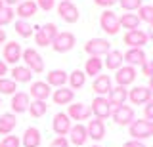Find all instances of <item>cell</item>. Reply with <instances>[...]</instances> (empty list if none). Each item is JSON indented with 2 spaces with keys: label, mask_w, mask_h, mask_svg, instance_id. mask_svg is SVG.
<instances>
[{
  "label": "cell",
  "mask_w": 153,
  "mask_h": 147,
  "mask_svg": "<svg viewBox=\"0 0 153 147\" xmlns=\"http://www.w3.org/2000/svg\"><path fill=\"white\" fill-rule=\"evenodd\" d=\"M128 134H130V137L136 140V141L147 140V137L153 136V122L146 120V118H136V120L128 126Z\"/></svg>",
  "instance_id": "1"
},
{
  "label": "cell",
  "mask_w": 153,
  "mask_h": 147,
  "mask_svg": "<svg viewBox=\"0 0 153 147\" xmlns=\"http://www.w3.org/2000/svg\"><path fill=\"white\" fill-rule=\"evenodd\" d=\"M21 59L25 61V67H27V69H31V73H33V75H40V73H44V59H42V55L38 54L35 48H27V50H23Z\"/></svg>",
  "instance_id": "2"
},
{
  "label": "cell",
  "mask_w": 153,
  "mask_h": 147,
  "mask_svg": "<svg viewBox=\"0 0 153 147\" xmlns=\"http://www.w3.org/2000/svg\"><path fill=\"white\" fill-rule=\"evenodd\" d=\"M100 29H102L105 35H109V36L117 35L119 29H121L119 16H117L113 10H103L102 16H100Z\"/></svg>",
  "instance_id": "3"
},
{
  "label": "cell",
  "mask_w": 153,
  "mask_h": 147,
  "mask_svg": "<svg viewBox=\"0 0 153 147\" xmlns=\"http://www.w3.org/2000/svg\"><path fill=\"white\" fill-rule=\"evenodd\" d=\"M76 44V38L73 33L69 31H61L57 33V36L54 38V42H52V48H54V52H57V54H67V52H71L75 48Z\"/></svg>",
  "instance_id": "4"
},
{
  "label": "cell",
  "mask_w": 153,
  "mask_h": 147,
  "mask_svg": "<svg viewBox=\"0 0 153 147\" xmlns=\"http://www.w3.org/2000/svg\"><path fill=\"white\" fill-rule=\"evenodd\" d=\"M84 52L90 58H103L107 52H111V44L107 38H90L84 44Z\"/></svg>",
  "instance_id": "5"
},
{
  "label": "cell",
  "mask_w": 153,
  "mask_h": 147,
  "mask_svg": "<svg viewBox=\"0 0 153 147\" xmlns=\"http://www.w3.org/2000/svg\"><path fill=\"white\" fill-rule=\"evenodd\" d=\"M90 111H92L94 118L105 120V118H109V117H111L113 107H111V103H109V99H107V98H103V96H96V98L92 99Z\"/></svg>",
  "instance_id": "6"
},
{
  "label": "cell",
  "mask_w": 153,
  "mask_h": 147,
  "mask_svg": "<svg viewBox=\"0 0 153 147\" xmlns=\"http://www.w3.org/2000/svg\"><path fill=\"white\" fill-rule=\"evenodd\" d=\"M111 118L115 120V124L119 126H130L134 120H136V115H134V109L130 105H121V107H115L111 111Z\"/></svg>",
  "instance_id": "7"
},
{
  "label": "cell",
  "mask_w": 153,
  "mask_h": 147,
  "mask_svg": "<svg viewBox=\"0 0 153 147\" xmlns=\"http://www.w3.org/2000/svg\"><path fill=\"white\" fill-rule=\"evenodd\" d=\"M21 54H23V50L16 40H10V42L4 44L2 58L6 61V65H17L19 61H21Z\"/></svg>",
  "instance_id": "8"
},
{
  "label": "cell",
  "mask_w": 153,
  "mask_h": 147,
  "mask_svg": "<svg viewBox=\"0 0 153 147\" xmlns=\"http://www.w3.org/2000/svg\"><path fill=\"white\" fill-rule=\"evenodd\" d=\"M56 10H57V16H59L65 23H76L79 17H80L79 8H76L73 2H59L56 6Z\"/></svg>",
  "instance_id": "9"
},
{
  "label": "cell",
  "mask_w": 153,
  "mask_h": 147,
  "mask_svg": "<svg viewBox=\"0 0 153 147\" xmlns=\"http://www.w3.org/2000/svg\"><path fill=\"white\" fill-rule=\"evenodd\" d=\"M138 77V71L136 67H130V65H123L121 69L115 71V80H117V86H130L134 84V80Z\"/></svg>",
  "instance_id": "10"
},
{
  "label": "cell",
  "mask_w": 153,
  "mask_h": 147,
  "mask_svg": "<svg viewBox=\"0 0 153 147\" xmlns=\"http://www.w3.org/2000/svg\"><path fill=\"white\" fill-rule=\"evenodd\" d=\"M149 99H153V94L147 86H134L128 90V101L132 105H146Z\"/></svg>",
  "instance_id": "11"
},
{
  "label": "cell",
  "mask_w": 153,
  "mask_h": 147,
  "mask_svg": "<svg viewBox=\"0 0 153 147\" xmlns=\"http://www.w3.org/2000/svg\"><path fill=\"white\" fill-rule=\"evenodd\" d=\"M123 61L126 65H130V67H142L147 61V55L143 52V48H128L123 54Z\"/></svg>",
  "instance_id": "12"
},
{
  "label": "cell",
  "mask_w": 153,
  "mask_h": 147,
  "mask_svg": "<svg viewBox=\"0 0 153 147\" xmlns=\"http://www.w3.org/2000/svg\"><path fill=\"white\" fill-rule=\"evenodd\" d=\"M90 115H92V111H90V105H86V103H71V105H67V117L71 118V120H88Z\"/></svg>",
  "instance_id": "13"
},
{
  "label": "cell",
  "mask_w": 153,
  "mask_h": 147,
  "mask_svg": "<svg viewBox=\"0 0 153 147\" xmlns=\"http://www.w3.org/2000/svg\"><path fill=\"white\" fill-rule=\"evenodd\" d=\"M123 40H124V44H126L128 48H143L149 38H147L146 31L136 29V31H126V35H124Z\"/></svg>",
  "instance_id": "14"
},
{
  "label": "cell",
  "mask_w": 153,
  "mask_h": 147,
  "mask_svg": "<svg viewBox=\"0 0 153 147\" xmlns=\"http://www.w3.org/2000/svg\"><path fill=\"white\" fill-rule=\"evenodd\" d=\"M52 96V88L48 86L44 80H35L31 84V92H29V98L38 99V101H46L48 98Z\"/></svg>",
  "instance_id": "15"
},
{
  "label": "cell",
  "mask_w": 153,
  "mask_h": 147,
  "mask_svg": "<svg viewBox=\"0 0 153 147\" xmlns=\"http://www.w3.org/2000/svg\"><path fill=\"white\" fill-rule=\"evenodd\" d=\"M29 105H31V98H29V94H25V92H16L12 96V103H10V107H12V113H13V115L29 111Z\"/></svg>",
  "instance_id": "16"
},
{
  "label": "cell",
  "mask_w": 153,
  "mask_h": 147,
  "mask_svg": "<svg viewBox=\"0 0 153 147\" xmlns=\"http://www.w3.org/2000/svg\"><path fill=\"white\" fill-rule=\"evenodd\" d=\"M71 118L67 117V113H56L54 115V120H52V128L57 136H67L71 130Z\"/></svg>",
  "instance_id": "17"
},
{
  "label": "cell",
  "mask_w": 153,
  "mask_h": 147,
  "mask_svg": "<svg viewBox=\"0 0 153 147\" xmlns=\"http://www.w3.org/2000/svg\"><path fill=\"white\" fill-rule=\"evenodd\" d=\"M36 12H38V6L35 0H23V2H19L16 6V16L25 21H29L33 16H36Z\"/></svg>",
  "instance_id": "18"
},
{
  "label": "cell",
  "mask_w": 153,
  "mask_h": 147,
  "mask_svg": "<svg viewBox=\"0 0 153 147\" xmlns=\"http://www.w3.org/2000/svg\"><path fill=\"white\" fill-rule=\"evenodd\" d=\"M111 88L113 86H111V77H109V75H98L92 82V90H94L96 96L107 98V94L111 92Z\"/></svg>",
  "instance_id": "19"
},
{
  "label": "cell",
  "mask_w": 153,
  "mask_h": 147,
  "mask_svg": "<svg viewBox=\"0 0 153 147\" xmlns=\"http://www.w3.org/2000/svg\"><path fill=\"white\" fill-rule=\"evenodd\" d=\"M86 140H88V132H86V126H84V124L76 122V124L71 126V130H69V141H71L75 147L84 145Z\"/></svg>",
  "instance_id": "20"
},
{
  "label": "cell",
  "mask_w": 153,
  "mask_h": 147,
  "mask_svg": "<svg viewBox=\"0 0 153 147\" xmlns=\"http://www.w3.org/2000/svg\"><path fill=\"white\" fill-rule=\"evenodd\" d=\"M67 78H69V73H65L63 69H54V71H50V73L46 75L44 82L50 88H63L67 84Z\"/></svg>",
  "instance_id": "21"
},
{
  "label": "cell",
  "mask_w": 153,
  "mask_h": 147,
  "mask_svg": "<svg viewBox=\"0 0 153 147\" xmlns=\"http://www.w3.org/2000/svg\"><path fill=\"white\" fill-rule=\"evenodd\" d=\"M50 98H52V101H54L56 105H71V103H73V99H75V92L71 88L63 86V88L54 90Z\"/></svg>",
  "instance_id": "22"
},
{
  "label": "cell",
  "mask_w": 153,
  "mask_h": 147,
  "mask_svg": "<svg viewBox=\"0 0 153 147\" xmlns=\"http://www.w3.org/2000/svg\"><path fill=\"white\" fill-rule=\"evenodd\" d=\"M42 143V136H40V130L35 126H29L25 132H23V137H21V145L23 147H40Z\"/></svg>",
  "instance_id": "23"
},
{
  "label": "cell",
  "mask_w": 153,
  "mask_h": 147,
  "mask_svg": "<svg viewBox=\"0 0 153 147\" xmlns=\"http://www.w3.org/2000/svg\"><path fill=\"white\" fill-rule=\"evenodd\" d=\"M86 132H88V137L94 141H102L105 137V124L100 118H92V120L86 124Z\"/></svg>",
  "instance_id": "24"
},
{
  "label": "cell",
  "mask_w": 153,
  "mask_h": 147,
  "mask_svg": "<svg viewBox=\"0 0 153 147\" xmlns=\"http://www.w3.org/2000/svg\"><path fill=\"white\" fill-rule=\"evenodd\" d=\"M107 99H109V103H111V107H121L126 103V99H128V90L124 88V86H115L111 88V92L107 94Z\"/></svg>",
  "instance_id": "25"
},
{
  "label": "cell",
  "mask_w": 153,
  "mask_h": 147,
  "mask_svg": "<svg viewBox=\"0 0 153 147\" xmlns=\"http://www.w3.org/2000/svg\"><path fill=\"white\" fill-rule=\"evenodd\" d=\"M17 126V118L13 113H4L0 115V136H10Z\"/></svg>",
  "instance_id": "26"
},
{
  "label": "cell",
  "mask_w": 153,
  "mask_h": 147,
  "mask_svg": "<svg viewBox=\"0 0 153 147\" xmlns=\"http://www.w3.org/2000/svg\"><path fill=\"white\" fill-rule=\"evenodd\" d=\"M12 80L16 84H25V82H31L33 80V73H31V69H27L25 65H13V69H12Z\"/></svg>",
  "instance_id": "27"
},
{
  "label": "cell",
  "mask_w": 153,
  "mask_h": 147,
  "mask_svg": "<svg viewBox=\"0 0 153 147\" xmlns=\"http://www.w3.org/2000/svg\"><path fill=\"white\" fill-rule=\"evenodd\" d=\"M123 52L119 50H111L105 54V59H103V67H107L109 71H117L123 67Z\"/></svg>",
  "instance_id": "28"
},
{
  "label": "cell",
  "mask_w": 153,
  "mask_h": 147,
  "mask_svg": "<svg viewBox=\"0 0 153 147\" xmlns=\"http://www.w3.org/2000/svg\"><path fill=\"white\" fill-rule=\"evenodd\" d=\"M102 69H103V59L102 58H88L84 63V75L86 77H98L102 75Z\"/></svg>",
  "instance_id": "29"
},
{
  "label": "cell",
  "mask_w": 153,
  "mask_h": 147,
  "mask_svg": "<svg viewBox=\"0 0 153 147\" xmlns=\"http://www.w3.org/2000/svg\"><path fill=\"white\" fill-rule=\"evenodd\" d=\"M67 82H69V88L73 90H80L86 84V75H84V71H80V69H75L73 73H69V78H67Z\"/></svg>",
  "instance_id": "30"
},
{
  "label": "cell",
  "mask_w": 153,
  "mask_h": 147,
  "mask_svg": "<svg viewBox=\"0 0 153 147\" xmlns=\"http://www.w3.org/2000/svg\"><path fill=\"white\" fill-rule=\"evenodd\" d=\"M119 23H121L123 29H128V31H136L140 29V19H138L136 13H123L121 17H119Z\"/></svg>",
  "instance_id": "31"
},
{
  "label": "cell",
  "mask_w": 153,
  "mask_h": 147,
  "mask_svg": "<svg viewBox=\"0 0 153 147\" xmlns=\"http://www.w3.org/2000/svg\"><path fill=\"white\" fill-rule=\"evenodd\" d=\"M13 29H16V33L21 36V38H31V36L35 35V27L25 19H17L13 23Z\"/></svg>",
  "instance_id": "32"
},
{
  "label": "cell",
  "mask_w": 153,
  "mask_h": 147,
  "mask_svg": "<svg viewBox=\"0 0 153 147\" xmlns=\"http://www.w3.org/2000/svg\"><path fill=\"white\" fill-rule=\"evenodd\" d=\"M46 111H48L46 101H38V99H33L31 105H29V113H31V117H35V118L44 117V115H46Z\"/></svg>",
  "instance_id": "33"
},
{
  "label": "cell",
  "mask_w": 153,
  "mask_h": 147,
  "mask_svg": "<svg viewBox=\"0 0 153 147\" xmlns=\"http://www.w3.org/2000/svg\"><path fill=\"white\" fill-rule=\"evenodd\" d=\"M17 92V84L13 82L12 78H0V94L2 96H13Z\"/></svg>",
  "instance_id": "34"
},
{
  "label": "cell",
  "mask_w": 153,
  "mask_h": 147,
  "mask_svg": "<svg viewBox=\"0 0 153 147\" xmlns=\"http://www.w3.org/2000/svg\"><path fill=\"white\" fill-rule=\"evenodd\" d=\"M138 19L147 25H153V4H143L138 10Z\"/></svg>",
  "instance_id": "35"
},
{
  "label": "cell",
  "mask_w": 153,
  "mask_h": 147,
  "mask_svg": "<svg viewBox=\"0 0 153 147\" xmlns=\"http://www.w3.org/2000/svg\"><path fill=\"white\" fill-rule=\"evenodd\" d=\"M13 17H16V10L10 8V6H4L2 10H0V29L10 25V23L13 21Z\"/></svg>",
  "instance_id": "36"
},
{
  "label": "cell",
  "mask_w": 153,
  "mask_h": 147,
  "mask_svg": "<svg viewBox=\"0 0 153 147\" xmlns=\"http://www.w3.org/2000/svg\"><path fill=\"white\" fill-rule=\"evenodd\" d=\"M40 31H42V35H44L50 42H54V38L57 36V33H59V31H57V25H56V23H44V25L40 27Z\"/></svg>",
  "instance_id": "37"
},
{
  "label": "cell",
  "mask_w": 153,
  "mask_h": 147,
  "mask_svg": "<svg viewBox=\"0 0 153 147\" xmlns=\"http://www.w3.org/2000/svg\"><path fill=\"white\" fill-rule=\"evenodd\" d=\"M119 4H121V8L124 12H134L143 6V0H119Z\"/></svg>",
  "instance_id": "38"
},
{
  "label": "cell",
  "mask_w": 153,
  "mask_h": 147,
  "mask_svg": "<svg viewBox=\"0 0 153 147\" xmlns=\"http://www.w3.org/2000/svg\"><path fill=\"white\" fill-rule=\"evenodd\" d=\"M21 145V140H19L17 136H4L2 140H0V147H19Z\"/></svg>",
  "instance_id": "39"
},
{
  "label": "cell",
  "mask_w": 153,
  "mask_h": 147,
  "mask_svg": "<svg viewBox=\"0 0 153 147\" xmlns=\"http://www.w3.org/2000/svg\"><path fill=\"white\" fill-rule=\"evenodd\" d=\"M33 36H35V42H36L38 46H40V48H46V46H52V42L48 40L44 35H42L40 27H35V35H33Z\"/></svg>",
  "instance_id": "40"
},
{
  "label": "cell",
  "mask_w": 153,
  "mask_h": 147,
  "mask_svg": "<svg viewBox=\"0 0 153 147\" xmlns=\"http://www.w3.org/2000/svg\"><path fill=\"white\" fill-rule=\"evenodd\" d=\"M35 2H36V6L44 12H50V10L56 8V0H35Z\"/></svg>",
  "instance_id": "41"
},
{
  "label": "cell",
  "mask_w": 153,
  "mask_h": 147,
  "mask_svg": "<svg viewBox=\"0 0 153 147\" xmlns=\"http://www.w3.org/2000/svg\"><path fill=\"white\" fill-rule=\"evenodd\" d=\"M140 71H142V75L143 77H147V78H151L153 77V59H147L146 63L140 67Z\"/></svg>",
  "instance_id": "42"
},
{
  "label": "cell",
  "mask_w": 153,
  "mask_h": 147,
  "mask_svg": "<svg viewBox=\"0 0 153 147\" xmlns=\"http://www.w3.org/2000/svg\"><path fill=\"white\" fill-rule=\"evenodd\" d=\"M143 118L153 122V99H149V101L143 105Z\"/></svg>",
  "instance_id": "43"
},
{
  "label": "cell",
  "mask_w": 153,
  "mask_h": 147,
  "mask_svg": "<svg viewBox=\"0 0 153 147\" xmlns=\"http://www.w3.org/2000/svg\"><path fill=\"white\" fill-rule=\"evenodd\" d=\"M94 4L100 6V8H103V10H111L115 4H119V0H94Z\"/></svg>",
  "instance_id": "44"
},
{
  "label": "cell",
  "mask_w": 153,
  "mask_h": 147,
  "mask_svg": "<svg viewBox=\"0 0 153 147\" xmlns=\"http://www.w3.org/2000/svg\"><path fill=\"white\" fill-rule=\"evenodd\" d=\"M50 147H69V140H67L65 136H57L50 143Z\"/></svg>",
  "instance_id": "45"
},
{
  "label": "cell",
  "mask_w": 153,
  "mask_h": 147,
  "mask_svg": "<svg viewBox=\"0 0 153 147\" xmlns=\"http://www.w3.org/2000/svg\"><path fill=\"white\" fill-rule=\"evenodd\" d=\"M123 147H146V143H143V141L130 140V141H126V143H123Z\"/></svg>",
  "instance_id": "46"
},
{
  "label": "cell",
  "mask_w": 153,
  "mask_h": 147,
  "mask_svg": "<svg viewBox=\"0 0 153 147\" xmlns=\"http://www.w3.org/2000/svg\"><path fill=\"white\" fill-rule=\"evenodd\" d=\"M6 75H8V65L4 59H0V78H4Z\"/></svg>",
  "instance_id": "47"
},
{
  "label": "cell",
  "mask_w": 153,
  "mask_h": 147,
  "mask_svg": "<svg viewBox=\"0 0 153 147\" xmlns=\"http://www.w3.org/2000/svg\"><path fill=\"white\" fill-rule=\"evenodd\" d=\"M19 2H23V0H4V6H10V8H12V6H17Z\"/></svg>",
  "instance_id": "48"
},
{
  "label": "cell",
  "mask_w": 153,
  "mask_h": 147,
  "mask_svg": "<svg viewBox=\"0 0 153 147\" xmlns=\"http://www.w3.org/2000/svg\"><path fill=\"white\" fill-rule=\"evenodd\" d=\"M6 38H8V36H6V31L0 29V44H6Z\"/></svg>",
  "instance_id": "49"
},
{
  "label": "cell",
  "mask_w": 153,
  "mask_h": 147,
  "mask_svg": "<svg viewBox=\"0 0 153 147\" xmlns=\"http://www.w3.org/2000/svg\"><path fill=\"white\" fill-rule=\"evenodd\" d=\"M146 35H147V38H149V40H153V25H149V29H147Z\"/></svg>",
  "instance_id": "50"
},
{
  "label": "cell",
  "mask_w": 153,
  "mask_h": 147,
  "mask_svg": "<svg viewBox=\"0 0 153 147\" xmlns=\"http://www.w3.org/2000/svg\"><path fill=\"white\" fill-rule=\"evenodd\" d=\"M147 88L151 90V94H153V77L151 78H147Z\"/></svg>",
  "instance_id": "51"
},
{
  "label": "cell",
  "mask_w": 153,
  "mask_h": 147,
  "mask_svg": "<svg viewBox=\"0 0 153 147\" xmlns=\"http://www.w3.org/2000/svg\"><path fill=\"white\" fill-rule=\"evenodd\" d=\"M2 8H4V0H0V10H2Z\"/></svg>",
  "instance_id": "52"
},
{
  "label": "cell",
  "mask_w": 153,
  "mask_h": 147,
  "mask_svg": "<svg viewBox=\"0 0 153 147\" xmlns=\"http://www.w3.org/2000/svg\"><path fill=\"white\" fill-rule=\"evenodd\" d=\"M61 2H73V0H61Z\"/></svg>",
  "instance_id": "53"
},
{
  "label": "cell",
  "mask_w": 153,
  "mask_h": 147,
  "mask_svg": "<svg viewBox=\"0 0 153 147\" xmlns=\"http://www.w3.org/2000/svg\"><path fill=\"white\" fill-rule=\"evenodd\" d=\"M92 147H100V145H92Z\"/></svg>",
  "instance_id": "54"
},
{
  "label": "cell",
  "mask_w": 153,
  "mask_h": 147,
  "mask_svg": "<svg viewBox=\"0 0 153 147\" xmlns=\"http://www.w3.org/2000/svg\"><path fill=\"white\" fill-rule=\"evenodd\" d=\"M0 105H2V99H0Z\"/></svg>",
  "instance_id": "55"
}]
</instances>
